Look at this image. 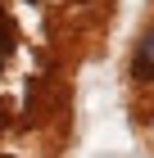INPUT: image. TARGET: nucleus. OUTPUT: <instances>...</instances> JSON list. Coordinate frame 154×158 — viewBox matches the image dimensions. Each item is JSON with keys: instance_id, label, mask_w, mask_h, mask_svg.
<instances>
[{"instance_id": "nucleus-1", "label": "nucleus", "mask_w": 154, "mask_h": 158, "mask_svg": "<svg viewBox=\"0 0 154 158\" xmlns=\"http://www.w3.org/2000/svg\"><path fill=\"white\" fill-rule=\"evenodd\" d=\"M136 73H141V77H154V32L141 41V54H136Z\"/></svg>"}]
</instances>
